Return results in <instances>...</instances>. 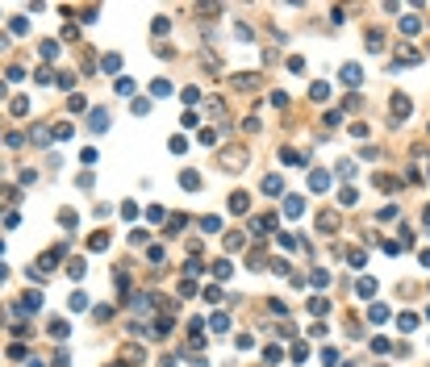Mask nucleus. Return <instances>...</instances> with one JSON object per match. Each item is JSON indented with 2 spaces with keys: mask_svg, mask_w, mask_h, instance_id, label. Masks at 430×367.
Listing matches in <instances>:
<instances>
[{
  "mask_svg": "<svg viewBox=\"0 0 430 367\" xmlns=\"http://www.w3.org/2000/svg\"><path fill=\"white\" fill-rule=\"evenodd\" d=\"M222 167H226V171H242V167H247V150H242V146L222 150Z\"/></svg>",
  "mask_w": 430,
  "mask_h": 367,
  "instance_id": "1",
  "label": "nucleus"
},
{
  "mask_svg": "<svg viewBox=\"0 0 430 367\" xmlns=\"http://www.w3.org/2000/svg\"><path fill=\"white\" fill-rule=\"evenodd\" d=\"M389 117L393 121H405V117H410V96H405V92H397V96L389 100Z\"/></svg>",
  "mask_w": 430,
  "mask_h": 367,
  "instance_id": "2",
  "label": "nucleus"
},
{
  "mask_svg": "<svg viewBox=\"0 0 430 367\" xmlns=\"http://www.w3.org/2000/svg\"><path fill=\"white\" fill-rule=\"evenodd\" d=\"M17 309H21V313H38V309H42V292H25V297L17 301Z\"/></svg>",
  "mask_w": 430,
  "mask_h": 367,
  "instance_id": "3",
  "label": "nucleus"
},
{
  "mask_svg": "<svg viewBox=\"0 0 430 367\" xmlns=\"http://www.w3.org/2000/svg\"><path fill=\"white\" fill-rule=\"evenodd\" d=\"M309 188H313V192H326V188H330V171H309Z\"/></svg>",
  "mask_w": 430,
  "mask_h": 367,
  "instance_id": "4",
  "label": "nucleus"
},
{
  "mask_svg": "<svg viewBox=\"0 0 430 367\" xmlns=\"http://www.w3.org/2000/svg\"><path fill=\"white\" fill-rule=\"evenodd\" d=\"M263 79L259 75H230V88H238V92H247V88H259Z\"/></svg>",
  "mask_w": 430,
  "mask_h": 367,
  "instance_id": "5",
  "label": "nucleus"
},
{
  "mask_svg": "<svg viewBox=\"0 0 430 367\" xmlns=\"http://www.w3.org/2000/svg\"><path fill=\"white\" fill-rule=\"evenodd\" d=\"M88 125H92V134H104V129H109V113H104V109H92Z\"/></svg>",
  "mask_w": 430,
  "mask_h": 367,
  "instance_id": "6",
  "label": "nucleus"
},
{
  "mask_svg": "<svg viewBox=\"0 0 430 367\" xmlns=\"http://www.w3.org/2000/svg\"><path fill=\"white\" fill-rule=\"evenodd\" d=\"M276 230V217H272V213H267V217H255L251 221V234H272Z\"/></svg>",
  "mask_w": 430,
  "mask_h": 367,
  "instance_id": "7",
  "label": "nucleus"
},
{
  "mask_svg": "<svg viewBox=\"0 0 430 367\" xmlns=\"http://www.w3.org/2000/svg\"><path fill=\"white\" fill-rule=\"evenodd\" d=\"M339 75H343V84H351V88H355V84H359V79H364V71H359L355 63H347V67L339 71Z\"/></svg>",
  "mask_w": 430,
  "mask_h": 367,
  "instance_id": "8",
  "label": "nucleus"
},
{
  "mask_svg": "<svg viewBox=\"0 0 430 367\" xmlns=\"http://www.w3.org/2000/svg\"><path fill=\"white\" fill-rule=\"evenodd\" d=\"M280 159L288 163V167H305V155H301V150H293V146H284V150H280Z\"/></svg>",
  "mask_w": 430,
  "mask_h": 367,
  "instance_id": "9",
  "label": "nucleus"
},
{
  "mask_svg": "<svg viewBox=\"0 0 430 367\" xmlns=\"http://www.w3.org/2000/svg\"><path fill=\"white\" fill-rule=\"evenodd\" d=\"M309 100H318V104H322V100H330V84H326V79H318V84L309 88Z\"/></svg>",
  "mask_w": 430,
  "mask_h": 367,
  "instance_id": "10",
  "label": "nucleus"
},
{
  "mask_svg": "<svg viewBox=\"0 0 430 367\" xmlns=\"http://www.w3.org/2000/svg\"><path fill=\"white\" fill-rule=\"evenodd\" d=\"M180 188L184 192H196V188H201V175L196 171H180Z\"/></svg>",
  "mask_w": 430,
  "mask_h": 367,
  "instance_id": "11",
  "label": "nucleus"
},
{
  "mask_svg": "<svg viewBox=\"0 0 430 367\" xmlns=\"http://www.w3.org/2000/svg\"><path fill=\"white\" fill-rule=\"evenodd\" d=\"M284 213H288V217H301V213H305V200H301V196H288L284 200Z\"/></svg>",
  "mask_w": 430,
  "mask_h": 367,
  "instance_id": "12",
  "label": "nucleus"
},
{
  "mask_svg": "<svg viewBox=\"0 0 430 367\" xmlns=\"http://www.w3.org/2000/svg\"><path fill=\"white\" fill-rule=\"evenodd\" d=\"M100 71H109V75H117V71H121V58H117V54H104V58H100Z\"/></svg>",
  "mask_w": 430,
  "mask_h": 367,
  "instance_id": "13",
  "label": "nucleus"
},
{
  "mask_svg": "<svg viewBox=\"0 0 430 367\" xmlns=\"http://www.w3.org/2000/svg\"><path fill=\"white\" fill-rule=\"evenodd\" d=\"M401 33H405V38H414V33H422V21H418V17H405V21H401Z\"/></svg>",
  "mask_w": 430,
  "mask_h": 367,
  "instance_id": "14",
  "label": "nucleus"
},
{
  "mask_svg": "<svg viewBox=\"0 0 430 367\" xmlns=\"http://www.w3.org/2000/svg\"><path fill=\"white\" fill-rule=\"evenodd\" d=\"M355 292H359V297H364V301H368V297H372V292H376V280H372V276H364V280H359V284H355Z\"/></svg>",
  "mask_w": 430,
  "mask_h": 367,
  "instance_id": "15",
  "label": "nucleus"
},
{
  "mask_svg": "<svg viewBox=\"0 0 430 367\" xmlns=\"http://www.w3.org/2000/svg\"><path fill=\"white\" fill-rule=\"evenodd\" d=\"M247 205H251L247 192H234V196H230V213H247Z\"/></svg>",
  "mask_w": 430,
  "mask_h": 367,
  "instance_id": "16",
  "label": "nucleus"
},
{
  "mask_svg": "<svg viewBox=\"0 0 430 367\" xmlns=\"http://www.w3.org/2000/svg\"><path fill=\"white\" fill-rule=\"evenodd\" d=\"M318 234H334V213H318Z\"/></svg>",
  "mask_w": 430,
  "mask_h": 367,
  "instance_id": "17",
  "label": "nucleus"
},
{
  "mask_svg": "<svg viewBox=\"0 0 430 367\" xmlns=\"http://www.w3.org/2000/svg\"><path fill=\"white\" fill-rule=\"evenodd\" d=\"M150 96H159V100L171 96V84H167V79H155V84H150Z\"/></svg>",
  "mask_w": 430,
  "mask_h": 367,
  "instance_id": "18",
  "label": "nucleus"
},
{
  "mask_svg": "<svg viewBox=\"0 0 430 367\" xmlns=\"http://www.w3.org/2000/svg\"><path fill=\"white\" fill-rule=\"evenodd\" d=\"M201 230H205V234H217V230H222V217H213V213L201 217Z\"/></svg>",
  "mask_w": 430,
  "mask_h": 367,
  "instance_id": "19",
  "label": "nucleus"
},
{
  "mask_svg": "<svg viewBox=\"0 0 430 367\" xmlns=\"http://www.w3.org/2000/svg\"><path fill=\"white\" fill-rule=\"evenodd\" d=\"M50 334H54V338H67V334H71V326H67L63 317H54V322H50Z\"/></svg>",
  "mask_w": 430,
  "mask_h": 367,
  "instance_id": "20",
  "label": "nucleus"
},
{
  "mask_svg": "<svg viewBox=\"0 0 430 367\" xmlns=\"http://www.w3.org/2000/svg\"><path fill=\"white\" fill-rule=\"evenodd\" d=\"M309 313H318V317L330 313V301H326V297H313V301H309Z\"/></svg>",
  "mask_w": 430,
  "mask_h": 367,
  "instance_id": "21",
  "label": "nucleus"
},
{
  "mask_svg": "<svg viewBox=\"0 0 430 367\" xmlns=\"http://www.w3.org/2000/svg\"><path fill=\"white\" fill-rule=\"evenodd\" d=\"M280 188H284V184H280V175H263V192H272V196H276Z\"/></svg>",
  "mask_w": 430,
  "mask_h": 367,
  "instance_id": "22",
  "label": "nucleus"
},
{
  "mask_svg": "<svg viewBox=\"0 0 430 367\" xmlns=\"http://www.w3.org/2000/svg\"><path fill=\"white\" fill-rule=\"evenodd\" d=\"M380 46H385V33H380V29H368V50H380Z\"/></svg>",
  "mask_w": 430,
  "mask_h": 367,
  "instance_id": "23",
  "label": "nucleus"
},
{
  "mask_svg": "<svg viewBox=\"0 0 430 367\" xmlns=\"http://www.w3.org/2000/svg\"><path fill=\"white\" fill-rule=\"evenodd\" d=\"M401 58H405V67H414V63H422V54L414 50V46H401Z\"/></svg>",
  "mask_w": 430,
  "mask_h": 367,
  "instance_id": "24",
  "label": "nucleus"
},
{
  "mask_svg": "<svg viewBox=\"0 0 430 367\" xmlns=\"http://www.w3.org/2000/svg\"><path fill=\"white\" fill-rule=\"evenodd\" d=\"M209 326L222 334V330H230V317H226V313H213V317H209Z\"/></svg>",
  "mask_w": 430,
  "mask_h": 367,
  "instance_id": "25",
  "label": "nucleus"
},
{
  "mask_svg": "<svg viewBox=\"0 0 430 367\" xmlns=\"http://www.w3.org/2000/svg\"><path fill=\"white\" fill-rule=\"evenodd\" d=\"M322 367H339V351H334V347L322 351Z\"/></svg>",
  "mask_w": 430,
  "mask_h": 367,
  "instance_id": "26",
  "label": "nucleus"
},
{
  "mask_svg": "<svg viewBox=\"0 0 430 367\" xmlns=\"http://www.w3.org/2000/svg\"><path fill=\"white\" fill-rule=\"evenodd\" d=\"M88 246H92V251H104V246H109V234H92Z\"/></svg>",
  "mask_w": 430,
  "mask_h": 367,
  "instance_id": "27",
  "label": "nucleus"
},
{
  "mask_svg": "<svg viewBox=\"0 0 430 367\" xmlns=\"http://www.w3.org/2000/svg\"><path fill=\"white\" fill-rule=\"evenodd\" d=\"M38 50H42V58H59V42H42Z\"/></svg>",
  "mask_w": 430,
  "mask_h": 367,
  "instance_id": "28",
  "label": "nucleus"
},
{
  "mask_svg": "<svg viewBox=\"0 0 430 367\" xmlns=\"http://www.w3.org/2000/svg\"><path fill=\"white\" fill-rule=\"evenodd\" d=\"M242 246H247V238H242V234H230V238H226V251H242Z\"/></svg>",
  "mask_w": 430,
  "mask_h": 367,
  "instance_id": "29",
  "label": "nucleus"
},
{
  "mask_svg": "<svg viewBox=\"0 0 430 367\" xmlns=\"http://www.w3.org/2000/svg\"><path fill=\"white\" fill-rule=\"evenodd\" d=\"M339 175H343V180H351V175H355V159H343L339 163Z\"/></svg>",
  "mask_w": 430,
  "mask_h": 367,
  "instance_id": "30",
  "label": "nucleus"
},
{
  "mask_svg": "<svg viewBox=\"0 0 430 367\" xmlns=\"http://www.w3.org/2000/svg\"><path fill=\"white\" fill-rule=\"evenodd\" d=\"M355 200H359L355 188H343V192H339V205H355Z\"/></svg>",
  "mask_w": 430,
  "mask_h": 367,
  "instance_id": "31",
  "label": "nucleus"
},
{
  "mask_svg": "<svg viewBox=\"0 0 430 367\" xmlns=\"http://www.w3.org/2000/svg\"><path fill=\"white\" fill-rule=\"evenodd\" d=\"M368 317H372V322H385V317H389V309H385V305H372V309H368Z\"/></svg>",
  "mask_w": 430,
  "mask_h": 367,
  "instance_id": "32",
  "label": "nucleus"
},
{
  "mask_svg": "<svg viewBox=\"0 0 430 367\" xmlns=\"http://www.w3.org/2000/svg\"><path fill=\"white\" fill-rule=\"evenodd\" d=\"M288 71H293V75H301V71H305V58L293 54V58H288Z\"/></svg>",
  "mask_w": 430,
  "mask_h": 367,
  "instance_id": "33",
  "label": "nucleus"
},
{
  "mask_svg": "<svg viewBox=\"0 0 430 367\" xmlns=\"http://www.w3.org/2000/svg\"><path fill=\"white\" fill-rule=\"evenodd\" d=\"M167 226H171V230H167V234H180V230H184V226H188V217H180V213H176V217H171V221H167Z\"/></svg>",
  "mask_w": 430,
  "mask_h": 367,
  "instance_id": "34",
  "label": "nucleus"
},
{
  "mask_svg": "<svg viewBox=\"0 0 430 367\" xmlns=\"http://www.w3.org/2000/svg\"><path fill=\"white\" fill-rule=\"evenodd\" d=\"M117 92H121V96H134V79L121 75V79H117Z\"/></svg>",
  "mask_w": 430,
  "mask_h": 367,
  "instance_id": "35",
  "label": "nucleus"
},
{
  "mask_svg": "<svg viewBox=\"0 0 430 367\" xmlns=\"http://www.w3.org/2000/svg\"><path fill=\"white\" fill-rule=\"evenodd\" d=\"M150 263H159V267H163V263H167V255H163V246H150Z\"/></svg>",
  "mask_w": 430,
  "mask_h": 367,
  "instance_id": "36",
  "label": "nucleus"
},
{
  "mask_svg": "<svg viewBox=\"0 0 430 367\" xmlns=\"http://www.w3.org/2000/svg\"><path fill=\"white\" fill-rule=\"evenodd\" d=\"M59 226H67V230L75 226V213H71V209H63V213H59Z\"/></svg>",
  "mask_w": 430,
  "mask_h": 367,
  "instance_id": "37",
  "label": "nucleus"
},
{
  "mask_svg": "<svg viewBox=\"0 0 430 367\" xmlns=\"http://www.w3.org/2000/svg\"><path fill=\"white\" fill-rule=\"evenodd\" d=\"M71 134H75V129H71V125H67V121H63V125H54V138H63V142H67V138H71Z\"/></svg>",
  "mask_w": 430,
  "mask_h": 367,
  "instance_id": "38",
  "label": "nucleus"
},
{
  "mask_svg": "<svg viewBox=\"0 0 430 367\" xmlns=\"http://www.w3.org/2000/svg\"><path fill=\"white\" fill-rule=\"evenodd\" d=\"M71 309H88V297H84V292H71Z\"/></svg>",
  "mask_w": 430,
  "mask_h": 367,
  "instance_id": "39",
  "label": "nucleus"
},
{
  "mask_svg": "<svg viewBox=\"0 0 430 367\" xmlns=\"http://www.w3.org/2000/svg\"><path fill=\"white\" fill-rule=\"evenodd\" d=\"M13 33H17V38H25V33H29V25H25V17H17V21H13Z\"/></svg>",
  "mask_w": 430,
  "mask_h": 367,
  "instance_id": "40",
  "label": "nucleus"
},
{
  "mask_svg": "<svg viewBox=\"0 0 430 367\" xmlns=\"http://www.w3.org/2000/svg\"><path fill=\"white\" fill-rule=\"evenodd\" d=\"M180 100H184V104H196V100H201V92H196V88H184Z\"/></svg>",
  "mask_w": 430,
  "mask_h": 367,
  "instance_id": "41",
  "label": "nucleus"
},
{
  "mask_svg": "<svg viewBox=\"0 0 430 367\" xmlns=\"http://www.w3.org/2000/svg\"><path fill=\"white\" fill-rule=\"evenodd\" d=\"M13 113H17V117H25V113H29V100H25V96L13 100Z\"/></svg>",
  "mask_w": 430,
  "mask_h": 367,
  "instance_id": "42",
  "label": "nucleus"
},
{
  "mask_svg": "<svg viewBox=\"0 0 430 367\" xmlns=\"http://www.w3.org/2000/svg\"><path fill=\"white\" fill-rule=\"evenodd\" d=\"M347 259H351V267H364V263H368V255H364V251H351Z\"/></svg>",
  "mask_w": 430,
  "mask_h": 367,
  "instance_id": "43",
  "label": "nucleus"
},
{
  "mask_svg": "<svg viewBox=\"0 0 430 367\" xmlns=\"http://www.w3.org/2000/svg\"><path fill=\"white\" fill-rule=\"evenodd\" d=\"M418 263H422V267H430V251H422V255H418Z\"/></svg>",
  "mask_w": 430,
  "mask_h": 367,
  "instance_id": "44",
  "label": "nucleus"
},
{
  "mask_svg": "<svg viewBox=\"0 0 430 367\" xmlns=\"http://www.w3.org/2000/svg\"><path fill=\"white\" fill-rule=\"evenodd\" d=\"M4 276H8V267H4V263H0V280H4Z\"/></svg>",
  "mask_w": 430,
  "mask_h": 367,
  "instance_id": "45",
  "label": "nucleus"
},
{
  "mask_svg": "<svg viewBox=\"0 0 430 367\" xmlns=\"http://www.w3.org/2000/svg\"><path fill=\"white\" fill-rule=\"evenodd\" d=\"M0 100H4V84H0Z\"/></svg>",
  "mask_w": 430,
  "mask_h": 367,
  "instance_id": "46",
  "label": "nucleus"
}]
</instances>
